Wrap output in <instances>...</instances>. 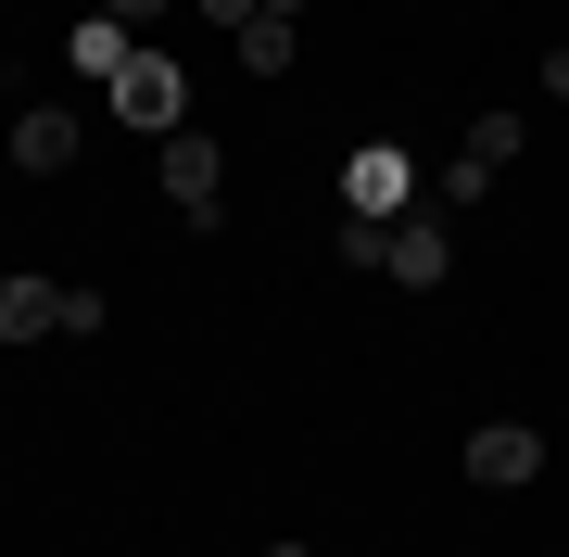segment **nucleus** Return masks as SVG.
<instances>
[{
  "label": "nucleus",
  "mask_w": 569,
  "mask_h": 557,
  "mask_svg": "<svg viewBox=\"0 0 569 557\" xmlns=\"http://www.w3.org/2000/svg\"><path fill=\"white\" fill-rule=\"evenodd\" d=\"M77 152H89V127L63 115V102H26V115H13V166H26V178H77Z\"/></svg>",
  "instance_id": "nucleus-6"
},
{
  "label": "nucleus",
  "mask_w": 569,
  "mask_h": 557,
  "mask_svg": "<svg viewBox=\"0 0 569 557\" xmlns=\"http://www.w3.org/2000/svg\"><path fill=\"white\" fill-rule=\"evenodd\" d=\"M531 469H545V431H531V418H481V431H468V481H481V495H519Z\"/></svg>",
  "instance_id": "nucleus-5"
},
{
  "label": "nucleus",
  "mask_w": 569,
  "mask_h": 557,
  "mask_svg": "<svg viewBox=\"0 0 569 557\" xmlns=\"http://www.w3.org/2000/svg\"><path fill=\"white\" fill-rule=\"evenodd\" d=\"M241 77H291V13H253L241 26Z\"/></svg>",
  "instance_id": "nucleus-9"
},
{
  "label": "nucleus",
  "mask_w": 569,
  "mask_h": 557,
  "mask_svg": "<svg viewBox=\"0 0 569 557\" xmlns=\"http://www.w3.org/2000/svg\"><path fill=\"white\" fill-rule=\"evenodd\" d=\"M266 13H291V26H305V0H266Z\"/></svg>",
  "instance_id": "nucleus-14"
},
{
  "label": "nucleus",
  "mask_w": 569,
  "mask_h": 557,
  "mask_svg": "<svg viewBox=\"0 0 569 557\" xmlns=\"http://www.w3.org/2000/svg\"><path fill=\"white\" fill-rule=\"evenodd\" d=\"M102 13L127 26V39H140V26H164V13H178V0H102Z\"/></svg>",
  "instance_id": "nucleus-11"
},
{
  "label": "nucleus",
  "mask_w": 569,
  "mask_h": 557,
  "mask_svg": "<svg viewBox=\"0 0 569 557\" xmlns=\"http://www.w3.org/2000/svg\"><path fill=\"white\" fill-rule=\"evenodd\" d=\"M329 253H342L355 279H380V216H342V228H329Z\"/></svg>",
  "instance_id": "nucleus-10"
},
{
  "label": "nucleus",
  "mask_w": 569,
  "mask_h": 557,
  "mask_svg": "<svg viewBox=\"0 0 569 557\" xmlns=\"http://www.w3.org/2000/svg\"><path fill=\"white\" fill-rule=\"evenodd\" d=\"M152 152H164V166H152V178H164V203H178L190 228H216V190H228V152L203 140V127H178V140H152Z\"/></svg>",
  "instance_id": "nucleus-3"
},
{
  "label": "nucleus",
  "mask_w": 569,
  "mask_h": 557,
  "mask_svg": "<svg viewBox=\"0 0 569 557\" xmlns=\"http://www.w3.org/2000/svg\"><path fill=\"white\" fill-rule=\"evenodd\" d=\"M203 13H216V26H228V39H241V26H253V13H266V0H203Z\"/></svg>",
  "instance_id": "nucleus-12"
},
{
  "label": "nucleus",
  "mask_w": 569,
  "mask_h": 557,
  "mask_svg": "<svg viewBox=\"0 0 569 557\" xmlns=\"http://www.w3.org/2000/svg\"><path fill=\"white\" fill-rule=\"evenodd\" d=\"M114 127H140V140H178V127H190V77H178V51H164V39L127 51V77H114Z\"/></svg>",
  "instance_id": "nucleus-1"
},
{
  "label": "nucleus",
  "mask_w": 569,
  "mask_h": 557,
  "mask_svg": "<svg viewBox=\"0 0 569 557\" xmlns=\"http://www.w3.org/2000/svg\"><path fill=\"white\" fill-rule=\"evenodd\" d=\"M127 51H140V39H127L114 13H89L77 39H63V63H77V77H127Z\"/></svg>",
  "instance_id": "nucleus-8"
},
{
  "label": "nucleus",
  "mask_w": 569,
  "mask_h": 557,
  "mask_svg": "<svg viewBox=\"0 0 569 557\" xmlns=\"http://www.w3.org/2000/svg\"><path fill=\"white\" fill-rule=\"evenodd\" d=\"M380 279H392V291H443V279H456V216H443V203L392 216V228H380Z\"/></svg>",
  "instance_id": "nucleus-2"
},
{
  "label": "nucleus",
  "mask_w": 569,
  "mask_h": 557,
  "mask_svg": "<svg viewBox=\"0 0 569 557\" xmlns=\"http://www.w3.org/2000/svg\"><path fill=\"white\" fill-rule=\"evenodd\" d=\"M63 330V279H0V342H51Z\"/></svg>",
  "instance_id": "nucleus-7"
},
{
  "label": "nucleus",
  "mask_w": 569,
  "mask_h": 557,
  "mask_svg": "<svg viewBox=\"0 0 569 557\" xmlns=\"http://www.w3.org/2000/svg\"><path fill=\"white\" fill-rule=\"evenodd\" d=\"M545 102H569V39H557V51H545Z\"/></svg>",
  "instance_id": "nucleus-13"
},
{
  "label": "nucleus",
  "mask_w": 569,
  "mask_h": 557,
  "mask_svg": "<svg viewBox=\"0 0 569 557\" xmlns=\"http://www.w3.org/2000/svg\"><path fill=\"white\" fill-rule=\"evenodd\" d=\"M266 557H317V545H266Z\"/></svg>",
  "instance_id": "nucleus-15"
},
{
  "label": "nucleus",
  "mask_w": 569,
  "mask_h": 557,
  "mask_svg": "<svg viewBox=\"0 0 569 557\" xmlns=\"http://www.w3.org/2000/svg\"><path fill=\"white\" fill-rule=\"evenodd\" d=\"M342 216H418V166H406V152H392V140H367L355 152V166H342Z\"/></svg>",
  "instance_id": "nucleus-4"
}]
</instances>
